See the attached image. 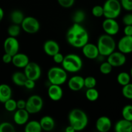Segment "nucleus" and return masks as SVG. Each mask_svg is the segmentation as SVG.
Wrapping results in <instances>:
<instances>
[{"label":"nucleus","mask_w":132,"mask_h":132,"mask_svg":"<svg viewBox=\"0 0 132 132\" xmlns=\"http://www.w3.org/2000/svg\"><path fill=\"white\" fill-rule=\"evenodd\" d=\"M66 39L70 46L81 48L89 41V34L81 24L75 23L71 26L66 34Z\"/></svg>","instance_id":"nucleus-1"},{"label":"nucleus","mask_w":132,"mask_h":132,"mask_svg":"<svg viewBox=\"0 0 132 132\" xmlns=\"http://www.w3.org/2000/svg\"><path fill=\"white\" fill-rule=\"evenodd\" d=\"M68 122L76 131H82L88 123V117L83 110L78 108L72 110L68 114Z\"/></svg>","instance_id":"nucleus-2"},{"label":"nucleus","mask_w":132,"mask_h":132,"mask_svg":"<svg viewBox=\"0 0 132 132\" xmlns=\"http://www.w3.org/2000/svg\"><path fill=\"white\" fill-rule=\"evenodd\" d=\"M116 46L117 45L113 36L106 34L101 35L98 39L97 43L99 54L104 57L108 56L110 54L114 52Z\"/></svg>","instance_id":"nucleus-3"},{"label":"nucleus","mask_w":132,"mask_h":132,"mask_svg":"<svg viewBox=\"0 0 132 132\" xmlns=\"http://www.w3.org/2000/svg\"><path fill=\"white\" fill-rule=\"evenodd\" d=\"M62 67L70 73H77L82 68L83 63L81 57L76 54H68L64 57Z\"/></svg>","instance_id":"nucleus-4"},{"label":"nucleus","mask_w":132,"mask_h":132,"mask_svg":"<svg viewBox=\"0 0 132 132\" xmlns=\"http://www.w3.org/2000/svg\"><path fill=\"white\" fill-rule=\"evenodd\" d=\"M47 78L50 84L61 86L67 81V72L63 67H52L48 71Z\"/></svg>","instance_id":"nucleus-5"},{"label":"nucleus","mask_w":132,"mask_h":132,"mask_svg":"<svg viewBox=\"0 0 132 132\" xmlns=\"http://www.w3.org/2000/svg\"><path fill=\"white\" fill-rule=\"evenodd\" d=\"M103 16L109 19H116L121 14L122 6L119 0H106L103 6Z\"/></svg>","instance_id":"nucleus-6"},{"label":"nucleus","mask_w":132,"mask_h":132,"mask_svg":"<svg viewBox=\"0 0 132 132\" xmlns=\"http://www.w3.org/2000/svg\"><path fill=\"white\" fill-rule=\"evenodd\" d=\"M43 107V100L38 95H32L26 101L25 109L30 114L37 113Z\"/></svg>","instance_id":"nucleus-7"},{"label":"nucleus","mask_w":132,"mask_h":132,"mask_svg":"<svg viewBox=\"0 0 132 132\" xmlns=\"http://www.w3.org/2000/svg\"><path fill=\"white\" fill-rule=\"evenodd\" d=\"M20 26L23 31L30 34L37 33L41 27L39 21L36 18L32 16L24 17Z\"/></svg>","instance_id":"nucleus-8"},{"label":"nucleus","mask_w":132,"mask_h":132,"mask_svg":"<svg viewBox=\"0 0 132 132\" xmlns=\"http://www.w3.org/2000/svg\"><path fill=\"white\" fill-rule=\"evenodd\" d=\"M24 73L27 79L36 81L41 76V68L37 63L29 62L24 68Z\"/></svg>","instance_id":"nucleus-9"},{"label":"nucleus","mask_w":132,"mask_h":132,"mask_svg":"<svg viewBox=\"0 0 132 132\" xmlns=\"http://www.w3.org/2000/svg\"><path fill=\"white\" fill-rule=\"evenodd\" d=\"M3 48L5 53L11 55H14L19 52V43L16 37L9 36L5 40L3 43Z\"/></svg>","instance_id":"nucleus-10"},{"label":"nucleus","mask_w":132,"mask_h":132,"mask_svg":"<svg viewBox=\"0 0 132 132\" xmlns=\"http://www.w3.org/2000/svg\"><path fill=\"white\" fill-rule=\"evenodd\" d=\"M102 27L105 34L112 36L117 34L120 29L119 24L116 19H109V18H106L103 21Z\"/></svg>","instance_id":"nucleus-11"},{"label":"nucleus","mask_w":132,"mask_h":132,"mask_svg":"<svg viewBox=\"0 0 132 132\" xmlns=\"http://www.w3.org/2000/svg\"><path fill=\"white\" fill-rule=\"evenodd\" d=\"M107 57V61L113 67V68L122 67L126 62V54L121 52L120 51L113 52Z\"/></svg>","instance_id":"nucleus-12"},{"label":"nucleus","mask_w":132,"mask_h":132,"mask_svg":"<svg viewBox=\"0 0 132 132\" xmlns=\"http://www.w3.org/2000/svg\"><path fill=\"white\" fill-rule=\"evenodd\" d=\"M81 48L84 56L89 59H95L100 55L97 45L94 43H87Z\"/></svg>","instance_id":"nucleus-13"},{"label":"nucleus","mask_w":132,"mask_h":132,"mask_svg":"<svg viewBox=\"0 0 132 132\" xmlns=\"http://www.w3.org/2000/svg\"><path fill=\"white\" fill-rule=\"evenodd\" d=\"M119 51L125 54L132 52V36H124L121 37L117 43Z\"/></svg>","instance_id":"nucleus-14"},{"label":"nucleus","mask_w":132,"mask_h":132,"mask_svg":"<svg viewBox=\"0 0 132 132\" xmlns=\"http://www.w3.org/2000/svg\"><path fill=\"white\" fill-rule=\"evenodd\" d=\"M112 126L110 119L107 116H101L95 122V128L99 132H108Z\"/></svg>","instance_id":"nucleus-15"},{"label":"nucleus","mask_w":132,"mask_h":132,"mask_svg":"<svg viewBox=\"0 0 132 132\" xmlns=\"http://www.w3.org/2000/svg\"><path fill=\"white\" fill-rule=\"evenodd\" d=\"M48 96L53 101H59L63 96V91L60 85L50 84L48 88Z\"/></svg>","instance_id":"nucleus-16"},{"label":"nucleus","mask_w":132,"mask_h":132,"mask_svg":"<svg viewBox=\"0 0 132 132\" xmlns=\"http://www.w3.org/2000/svg\"><path fill=\"white\" fill-rule=\"evenodd\" d=\"M30 113L26 109H17L15 111L13 120L18 125H24L29 120Z\"/></svg>","instance_id":"nucleus-17"},{"label":"nucleus","mask_w":132,"mask_h":132,"mask_svg":"<svg viewBox=\"0 0 132 132\" xmlns=\"http://www.w3.org/2000/svg\"><path fill=\"white\" fill-rule=\"evenodd\" d=\"M30 59L28 55L23 53H17L12 56V63L18 68H24L29 63Z\"/></svg>","instance_id":"nucleus-18"},{"label":"nucleus","mask_w":132,"mask_h":132,"mask_svg":"<svg viewBox=\"0 0 132 132\" xmlns=\"http://www.w3.org/2000/svg\"><path fill=\"white\" fill-rule=\"evenodd\" d=\"M68 86L70 90L78 92L85 87L84 77L81 76H73L68 81Z\"/></svg>","instance_id":"nucleus-19"},{"label":"nucleus","mask_w":132,"mask_h":132,"mask_svg":"<svg viewBox=\"0 0 132 132\" xmlns=\"http://www.w3.org/2000/svg\"><path fill=\"white\" fill-rule=\"evenodd\" d=\"M43 50L46 55L52 57L60 51L59 45L55 41L49 39L45 41L43 44Z\"/></svg>","instance_id":"nucleus-20"},{"label":"nucleus","mask_w":132,"mask_h":132,"mask_svg":"<svg viewBox=\"0 0 132 132\" xmlns=\"http://www.w3.org/2000/svg\"><path fill=\"white\" fill-rule=\"evenodd\" d=\"M114 130L116 132H132L131 121L122 119L116 123Z\"/></svg>","instance_id":"nucleus-21"},{"label":"nucleus","mask_w":132,"mask_h":132,"mask_svg":"<svg viewBox=\"0 0 132 132\" xmlns=\"http://www.w3.org/2000/svg\"><path fill=\"white\" fill-rule=\"evenodd\" d=\"M42 130L46 131H52L55 127V121L50 116H43L39 121Z\"/></svg>","instance_id":"nucleus-22"},{"label":"nucleus","mask_w":132,"mask_h":132,"mask_svg":"<svg viewBox=\"0 0 132 132\" xmlns=\"http://www.w3.org/2000/svg\"><path fill=\"white\" fill-rule=\"evenodd\" d=\"M12 91L9 85L6 84L0 85V103H4L8 99L12 98Z\"/></svg>","instance_id":"nucleus-23"},{"label":"nucleus","mask_w":132,"mask_h":132,"mask_svg":"<svg viewBox=\"0 0 132 132\" xmlns=\"http://www.w3.org/2000/svg\"><path fill=\"white\" fill-rule=\"evenodd\" d=\"M27 79L24 72H16L12 76V81L13 83L18 86H24V82Z\"/></svg>","instance_id":"nucleus-24"},{"label":"nucleus","mask_w":132,"mask_h":132,"mask_svg":"<svg viewBox=\"0 0 132 132\" xmlns=\"http://www.w3.org/2000/svg\"><path fill=\"white\" fill-rule=\"evenodd\" d=\"M42 131L41 125L39 121H28L25 124L24 126V131L25 132H41Z\"/></svg>","instance_id":"nucleus-25"},{"label":"nucleus","mask_w":132,"mask_h":132,"mask_svg":"<svg viewBox=\"0 0 132 132\" xmlns=\"http://www.w3.org/2000/svg\"><path fill=\"white\" fill-rule=\"evenodd\" d=\"M24 18V14H23V12L19 10H14L10 14V19H11V21L12 22L13 24L20 25Z\"/></svg>","instance_id":"nucleus-26"},{"label":"nucleus","mask_w":132,"mask_h":132,"mask_svg":"<svg viewBox=\"0 0 132 132\" xmlns=\"http://www.w3.org/2000/svg\"><path fill=\"white\" fill-rule=\"evenodd\" d=\"M131 76L128 73L125 72H122L117 75V81L121 86H125L127 84L130 83L131 81Z\"/></svg>","instance_id":"nucleus-27"},{"label":"nucleus","mask_w":132,"mask_h":132,"mask_svg":"<svg viewBox=\"0 0 132 132\" xmlns=\"http://www.w3.org/2000/svg\"><path fill=\"white\" fill-rule=\"evenodd\" d=\"M85 96L89 101L94 102L99 99V93L95 88H88L85 93Z\"/></svg>","instance_id":"nucleus-28"},{"label":"nucleus","mask_w":132,"mask_h":132,"mask_svg":"<svg viewBox=\"0 0 132 132\" xmlns=\"http://www.w3.org/2000/svg\"><path fill=\"white\" fill-rule=\"evenodd\" d=\"M21 27L19 24H12L8 28L7 32L9 36L16 37L20 34Z\"/></svg>","instance_id":"nucleus-29"},{"label":"nucleus","mask_w":132,"mask_h":132,"mask_svg":"<svg viewBox=\"0 0 132 132\" xmlns=\"http://www.w3.org/2000/svg\"><path fill=\"white\" fill-rule=\"evenodd\" d=\"M86 18V14L85 12L82 10H77L73 14L72 19H73V23H79L81 24V23L84 21V20Z\"/></svg>","instance_id":"nucleus-30"},{"label":"nucleus","mask_w":132,"mask_h":132,"mask_svg":"<svg viewBox=\"0 0 132 132\" xmlns=\"http://www.w3.org/2000/svg\"><path fill=\"white\" fill-rule=\"evenodd\" d=\"M3 104L5 109L7 112H15L17 110V101L15 100H14V99H12V98L8 99Z\"/></svg>","instance_id":"nucleus-31"},{"label":"nucleus","mask_w":132,"mask_h":132,"mask_svg":"<svg viewBox=\"0 0 132 132\" xmlns=\"http://www.w3.org/2000/svg\"><path fill=\"white\" fill-rule=\"evenodd\" d=\"M122 118L128 121H131L132 120V105L127 104L125 106L122 110Z\"/></svg>","instance_id":"nucleus-32"},{"label":"nucleus","mask_w":132,"mask_h":132,"mask_svg":"<svg viewBox=\"0 0 132 132\" xmlns=\"http://www.w3.org/2000/svg\"><path fill=\"white\" fill-rule=\"evenodd\" d=\"M122 94L125 98L132 100V83L130 82L122 86Z\"/></svg>","instance_id":"nucleus-33"},{"label":"nucleus","mask_w":132,"mask_h":132,"mask_svg":"<svg viewBox=\"0 0 132 132\" xmlns=\"http://www.w3.org/2000/svg\"><path fill=\"white\" fill-rule=\"evenodd\" d=\"M84 85L86 88H95L97 85V80L93 76H88L84 78Z\"/></svg>","instance_id":"nucleus-34"},{"label":"nucleus","mask_w":132,"mask_h":132,"mask_svg":"<svg viewBox=\"0 0 132 132\" xmlns=\"http://www.w3.org/2000/svg\"><path fill=\"white\" fill-rule=\"evenodd\" d=\"M113 67L108 61L103 62L99 67V71L104 75H108L112 72Z\"/></svg>","instance_id":"nucleus-35"},{"label":"nucleus","mask_w":132,"mask_h":132,"mask_svg":"<svg viewBox=\"0 0 132 132\" xmlns=\"http://www.w3.org/2000/svg\"><path fill=\"white\" fill-rule=\"evenodd\" d=\"M15 131L14 126L11 123L3 122L0 124V132H14Z\"/></svg>","instance_id":"nucleus-36"},{"label":"nucleus","mask_w":132,"mask_h":132,"mask_svg":"<svg viewBox=\"0 0 132 132\" xmlns=\"http://www.w3.org/2000/svg\"><path fill=\"white\" fill-rule=\"evenodd\" d=\"M92 14L95 18H101L104 15V10L103 6L95 5L92 9Z\"/></svg>","instance_id":"nucleus-37"},{"label":"nucleus","mask_w":132,"mask_h":132,"mask_svg":"<svg viewBox=\"0 0 132 132\" xmlns=\"http://www.w3.org/2000/svg\"><path fill=\"white\" fill-rule=\"evenodd\" d=\"M57 2L61 6L68 9L73 6L75 0H57Z\"/></svg>","instance_id":"nucleus-38"},{"label":"nucleus","mask_w":132,"mask_h":132,"mask_svg":"<svg viewBox=\"0 0 132 132\" xmlns=\"http://www.w3.org/2000/svg\"><path fill=\"white\" fill-rule=\"evenodd\" d=\"M122 9L127 11H132V0H120Z\"/></svg>","instance_id":"nucleus-39"},{"label":"nucleus","mask_w":132,"mask_h":132,"mask_svg":"<svg viewBox=\"0 0 132 132\" xmlns=\"http://www.w3.org/2000/svg\"><path fill=\"white\" fill-rule=\"evenodd\" d=\"M64 56L63 55V54L60 53V52H59L57 53L55 55H53L52 58L54 63H57V64H61L63 61V59H64Z\"/></svg>","instance_id":"nucleus-40"},{"label":"nucleus","mask_w":132,"mask_h":132,"mask_svg":"<svg viewBox=\"0 0 132 132\" xmlns=\"http://www.w3.org/2000/svg\"><path fill=\"white\" fill-rule=\"evenodd\" d=\"M24 86L26 88L28 89V90H32L36 86V81H34V80L27 79L26 80L25 82H24Z\"/></svg>","instance_id":"nucleus-41"},{"label":"nucleus","mask_w":132,"mask_h":132,"mask_svg":"<svg viewBox=\"0 0 132 132\" xmlns=\"http://www.w3.org/2000/svg\"><path fill=\"white\" fill-rule=\"evenodd\" d=\"M122 23L125 25H132V14H127L124 15Z\"/></svg>","instance_id":"nucleus-42"},{"label":"nucleus","mask_w":132,"mask_h":132,"mask_svg":"<svg viewBox=\"0 0 132 132\" xmlns=\"http://www.w3.org/2000/svg\"><path fill=\"white\" fill-rule=\"evenodd\" d=\"M12 55H10L9 54L5 53L2 57V61L3 63H6V64H9V63H12Z\"/></svg>","instance_id":"nucleus-43"},{"label":"nucleus","mask_w":132,"mask_h":132,"mask_svg":"<svg viewBox=\"0 0 132 132\" xmlns=\"http://www.w3.org/2000/svg\"><path fill=\"white\" fill-rule=\"evenodd\" d=\"M125 36H132V25H125L124 28Z\"/></svg>","instance_id":"nucleus-44"},{"label":"nucleus","mask_w":132,"mask_h":132,"mask_svg":"<svg viewBox=\"0 0 132 132\" xmlns=\"http://www.w3.org/2000/svg\"><path fill=\"white\" fill-rule=\"evenodd\" d=\"M26 101L19 99L17 101V109H25Z\"/></svg>","instance_id":"nucleus-45"},{"label":"nucleus","mask_w":132,"mask_h":132,"mask_svg":"<svg viewBox=\"0 0 132 132\" xmlns=\"http://www.w3.org/2000/svg\"><path fill=\"white\" fill-rule=\"evenodd\" d=\"M65 131L66 132H75L76 131V130H75V129L73 128L71 125H69L67 128H66Z\"/></svg>","instance_id":"nucleus-46"},{"label":"nucleus","mask_w":132,"mask_h":132,"mask_svg":"<svg viewBox=\"0 0 132 132\" xmlns=\"http://www.w3.org/2000/svg\"><path fill=\"white\" fill-rule=\"evenodd\" d=\"M4 10L1 7H0V22L3 20L4 18Z\"/></svg>","instance_id":"nucleus-47"},{"label":"nucleus","mask_w":132,"mask_h":132,"mask_svg":"<svg viewBox=\"0 0 132 132\" xmlns=\"http://www.w3.org/2000/svg\"><path fill=\"white\" fill-rule=\"evenodd\" d=\"M130 76H131V77L132 78V67L131 68V70H130Z\"/></svg>","instance_id":"nucleus-48"},{"label":"nucleus","mask_w":132,"mask_h":132,"mask_svg":"<svg viewBox=\"0 0 132 132\" xmlns=\"http://www.w3.org/2000/svg\"><path fill=\"white\" fill-rule=\"evenodd\" d=\"M131 125H132V120L131 121Z\"/></svg>","instance_id":"nucleus-49"},{"label":"nucleus","mask_w":132,"mask_h":132,"mask_svg":"<svg viewBox=\"0 0 132 132\" xmlns=\"http://www.w3.org/2000/svg\"><path fill=\"white\" fill-rule=\"evenodd\" d=\"M119 1H120V0H119Z\"/></svg>","instance_id":"nucleus-50"}]
</instances>
